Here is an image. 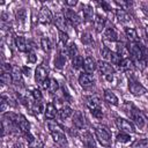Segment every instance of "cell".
<instances>
[{
    "label": "cell",
    "mask_w": 148,
    "mask_h": 148,
    "mask_svg": "<svg viewBox=\"0 0 148 148\" xmlns=\"http://www.w3.org/2000/svg\"><path fill=\"white\" fill-rule=\"evenodd\" d=\"M126 106L128 108V110L126 111L127 114L132 118V120L135 123V125L139 127V128H142L146 126L147 124V118L146 116L143 114L142 111H140L139 109H136L133 104H126Z\"/></svg>",
    "instance_id": "1"
},
{
    "label": "cell",
    "mask_w": 148,
    "mask_h": 148,
    "mask_svg": "<svg viewBox=\"0 0 148 148\" xmlns=\"http://www.w3.org/2000/svg\"><path fill=\"white\" fill-rule=\"evenodd\" d=\"M95 134H96V139L98 140V142L102 146H104V147L111 146V133L106 126L98 125L95 128Z\"/></svg>",
    "instance_id": "2"
},
{
    "label": "cell",
    "mask_w": 148,
    "mask_h": 148,
    "mask_svg": "<svg viewBox=\"0 0 148 148\" xmlns=\"http://www.w3.org/2000/svg\"><path fill=\"white\" fill-rule=\"evenodd\" d=\"M128 90L134 96H141V95L146 94V91H147V89L141 83H139L135 80V77L132 75L128 77Z\"/></svg>",
    "instance_id": "3"
},
{
    "label": "cell",
    "mask_w": 148,
    "mask_h": 148,
    "mask_svg": "<svg viewBox=\"0 0 148 148\" xmlns=\"http://www.w3.org/2000/svg\"><path fill=\"white\" fill-rule=\"evenodd\" d=\"M98 68L101 71V73L104 75V77L108 80V81H111L112 77H113V74H114V68L112 67L111 64H109L108 61H104V60H101L98 61Z\"/></svg>",
    "instance_id": "4"
},
{
    "label": "cell",
    "mask_w": 148,
    "mask_h": 148,
    "mask_svg": "<svg viewBox=\"0 0 148 148\" xmlns=\"http://www.w3.org/2000/svg\"><path fill=\"white\" fill-rule=\"evenodd\" d=\"M116 124H117L118 128H119L121 132H125V133H134V132H135V127H134V125H133L130 120H127V119H124V118H117Z\"/></svg>",
    "instance_id": "5"
},
{
    "label": "cell",
    "mask_w": 148,
    "mask_h": 148,
    "mask_svg": "<svg viewBox=\"0 0 148 148\" xmlns=\"http://www.w3.org/2000/svg\"><path fill=\"white\" fill-rule=\"evenodd\" d=\"M127 47H128L130 54L132 56L133 60H141V59H143V58H142L141 44H139L138 42H134V43H130Z\"/></svg>",
    "instance_id": "6"
},
{
    "label": "cell",
    "mask_w": 148,
    "mask_h": 148,
    "mask_svg": "<svg viewBox=\"0 0 148 148\" xmlns=\"http://www.w3.org/2000/svg\"><path fill=\"white\" fill-rule=\"evenodd\" d=\"M64 15H65V17H66V20L72 24V25H79L80 23H81V21H82V18H81V16L77 14V13H75L73 9H65L64 10Z\"/></svg>",
    "instance_id": "7"
},
{
    "label": "cell",
    "mask_w": 148,
    "mask_h": 148,
    "mask_svg": "<svg viewBox=\"0 0 148 148\" xmlns=\"http://www.w3.org/2000/svg\"><path fill=\"white\" fill-rule=\"evenodd\" d=\"M47 75H49V72H47V69L43 65L37 66V68L35 71V80H36V82L38 84L42 86L47 80Z\"/></svg>",
    "instance_id": "8"
},
{
    "label": "cell",
    "mask_w": 148,
    "mask_h": 148,
    "mask_svg": "<svg viewBox=\"0 0 148 148\" xmlns=\"http://www.w3.org/2000/svg\"><path fill=\"white\" fill-rule=\"evenodd\" d=\"M56 27L59 29V31H66L67 30V20L64 15V13H57L53 17Z\"/></svg>",
    "instance_id": "9"
},
{
    "label": "cell",
    "mask_w": 148,
    "mask_h": 148,
    "mask_svg": "<svg viewBox=\"0 0 148 148\" xmlns=\"http://www.w3.org/2000/svg\"><path fill=\"white\" fill-rule=\"evenodd\" d=\"M38 18H39V22L43 23V24H50V23L53 21L52 13H51V10H50L47 7H43V8L39 10Z\"/></svg>",
    "instance_id": "10"
},
{
    "label": "cell",
    "mask_w": 148,
    "mask_h": 148,
    "mask_svg": "<svg viewBox=\"0 0 148 148\" xmlns=\"http://www.w3.org/2000/svg\"><path fill=\"white\" fill-rule=\"evenodd\" d=\"M72 121H73V125L77 128V130H82L84 127V124H86V119H84V116L81 111H75L73 113V118H72Z\"/></svg>",
    "instance_id": "11"
},
{
    "label": "cell",
    "mask_w": 148,
    "mask_h": 148,
    "mask_svg": "<svg viewBox=\"0 0 148 148\" xmlns=\"http://www.w3.org/2000/svg\"><path fill=\"white\" fill-rule=\"evenodd\" d=\"M81 140L83 142V145L87 147V148H96V141L94 139V136L88 132V131H84L81 135Z\"/></svg>",
    "instance_id": "12"
},
{
    "label": "cell",
    "mask_w": 148,
    "mask_h": 148,
    "mask_svg": "<svg viewBox=\"0 0 148 148\" xmlns=\"http://www.w3.org/2000/svg\"><path fill=\"white\" fill-rule=\"evenodd\" d=\"M51 136L57 145H59L61 147L67 146V139H66L64 132H51Z\"/></svg>",
    "instance_id": "13"
},
{
    "label": "cell",
    "mask_w": 148,
    "mask_h": 148,
    "mask_svg": "<svg viewBox=\"0 0 148 148\" xmlns=\"http://www.w3.org/2000/svg\"><path fill=\"white\" fill-rule=\"evenodd\" d=\"M86 104L89 108V110H96V109H101V102L99 98L96 96H88L86 97Z\"/></svg>",
    "instance_id": "14"
},
{
    "label": "cell",
    "mask_w": 148,
    "mask_h": 148,
    "mask_svg": "<svg viewBox=\"0 0 148 148\" xmlns=\"http://www.w3.org/2000/svg\"><path fill=\"white\" fill-rule=\"evenodd\" d=\"M42 86H43L44 89H46V90H47L49 92H51V94L56 92V91L58 90V88H59V84H58L57 80H54V79H47Z\"/></svg>",
    "instance_id": "15"
},
{
    "label": "cell",
    "mask_w": 148,
    "mask_h": 148,
    "mask_svg": "<svg viewBox=\"0 0 148 148\" xmlns=\"http://www.w3.org/2000/svg\"><path fill=\"white\" fill-rule=\"evenodd\" d=\"M17 127L24 133V134H27V133H30V124H29V121L25 119V117L24 116H22V114H18V119H17Z\"/></svg>",
    "instance_id": "16"
},
{
    "label": "cell",
    "mask_w": 148,
    "mask_h": 148,
    "mask_svg": "<svg viewBox=\"0 0 148 148\" xmlns=\"http://www.w3.org/2000/svg\"><path fill=\"white\" fill-rule=\"evenodd\" d=\"M57 114H58V110H57L56 105L53 103H47L46 108H45V118L49 120H52L56 118Z\"/></svg>",
    "instance_id": "17"
},
{
    "label": "cell",
    "mask_w": 148,
    "mask_h": 148,
    "mask_svg": "<svg viewBox=\"0 0 148 148\" xmlns=\"http://www.w3.org/2000/svg\"><path fill=\"white\" fill-rule=\"evenodd\" d=\"M83 68H84V72L86 73L91 74L96 69V62H95V60L91 57H87L84 59V62H83Z\"/></svg>",
    "instance_id": "18"
},
{
    "label": "cell",
    "mask_w": 148,
    "mask_h": 148,
    "mask_svg": "<svg viewBox=\"0 0 148 148\" xmlns=\"http://www.w3.org/2000/svg\"><path fill=\"white\" fill-rule=\"evenodd\" d=\"M79 83L82 86V87H89L94 83V77L91 74H88V73H82L79 77Z\"/></svg>",
    "instance_id": "19"
},
{
    "label": "cell",
    "mask_w": 148,
    "mask_h": 148,
    "mask_svg": "<svg viewBox=\"0 0 148 148\" xmlns=\"http://www.w3.org/2000/svg\"><path fill=\"white\" fill-rule=\"evenodd\" d=\"M104 99L112 104V105H118V97L110 90V89H105L104 90Z\"/></svg>",
    "instance_id": "20"
},
{
    "label": "cell",
    "mask_w": 148,
    "mask_h": 148,
    "mask_svg": "<svg viewBox=\"0 0 148 148\" xmlns=\"http://www.w3.org/2000/svg\"><path fill=\"white\" fill-rule=\"evenodd\" d=\"M117 54H118L121 59L128 58V56H130L128 47H127L125 44H123V43H118V44H117Z\"/></svg>",
    "instance_id": "21"
},
{
    "label": "cell",
    "mask_w": 148,
    "mask_h": 148,
    "mask_svg": "<svg viewBox=\"0 0 148 148\" xmlns=\"http://www.w3.org/2000/svg\"><path fill=\"white\" fill-rule=\"evenodd\" d=\"M83 12V18L86 22H91L92 18H94V9L91 8L90 5H86L82 9Z\"/></svg>",
    "instance_id": "22"
},
{
    "label": "cell",
    "mask_w": 148,
    "mask_h": 148,
    "mask_svg": "<svg viewBox=\"0 0 148 148\" xmlns=\"http://www.w3.org/2000/svg\"><path fill=\"white\" fill-rule=\"evenodd\" d=\"M94 21H95L96 31H97V32H101V31L104 29V27H105V18H104L103 16H101L99 14H96Z\"/></svg>",
    "instance_id": "23"
},
{
    "label": "cell",
    "mask_w": 148,
    "mask_h": 148,
    "mask_svg": "<svg viewBox=\"0 0 148 148\" xmlns=\"http://www.w3.org/2000/svg\"><path fill=\"white\" fill-rule=\"evenodd\" d=\"M104 37L105 39L110 40V42H116L118 39V35L116 32V30L112 28V27H108L105 29V32H104Z\"/></svg>",
    "instance_id": "24"
},
{
    "label": "cell",
    "mask_w": 148,
    "mask_h": 148,
    "mask_svg": "<svg viewBox=\"0 0 148 148\" xmlns=\"http://www.w3.org/2000/svg\"><path fill=\"white\" fill-rule=\"evenodd\" d=\"M15 45H16L17 50L21 51V52H25L27 49H28V46H27V40H25V38H24L23 36H17V37L15 38Z\"/></svg>",
    "instance_id": "25"
},
{
    "label": "cell",
    "mask_w": 148,
    "mask_h": 148,
    "mask_svg": "<svg viewBox=\"0 0 148 148\" xmlns=\"http://www.w3.org/2000/svg\"><path fill=\"white\" fill-rule=\"evenodd\" d=\"M21 74H22V72L18 69V67L14 66V67H13V69H12V75H13V83H15L16 86H18V84H21V83H22Z\"/></svg>",
    "instance_id": "26"
},
{
    "label": "cell",
    "mask_w": 148,
    "mask_h": 148,
    "mask_svg": "<svg viewBox=\"0 0 148 148\" xmlns=\"http://www.w3.org/2000/svg\"><path fill=\"white\" fill-rule=\"evenodd\" d=\"M72 113H73V110H72L68 105H65V106H62V108L58 111V117H59L60 119H67L69 116H72Z\"/></svg>",
    "instance_id": "27"
},
{
    "label": "cell",
    "mask_w": 148,
    "mask_h": 148,
    "mask_svg": "<svg viewBox=\"0 0 148 148\" xmlns=\"http://www.w3.org/2000/svg\"><path fill=\"white\" fill-rule=\"evenodd\" d=\"M116 16L120 22H128L131 20V16L128 15V13L124 9H120V8L116 10Z\"/></svg>",
    "instance_id": "28"
},
{
    "label": "cell",
    "mask_w": 148,
    "mask_h": 148,
    "mask_svg": "<svg viewBox=\"0 0 148 148\" xmlns=\"http://www.w3.org/2000/svg\"><path fill=\"white\" fill-rule=\"evenodd\" d=\"M125 34H126V37L130 40V43H134V42L138 40V34H136V30L135 29H133V28H126L125 29Z\"/></svg>",
    "instance_id": "29"
},
{
    "label": "cell",
    "mask_w": 148,
    "mask_h": 148,
    "mask_svg": "<svg viewBox=\"0 0 148 148\" xmlns=\"http://www.w3.org/2000/svg\"><path fill=\"white\" fill-rule=\"evenodd\" d=\"M118 66H119V69H121V71H130V69H132V67H133V61H132L130 58L121 59Z\"/></svg>",
    "instance_id": "30"
},
{
    "label": "cell",
    "mask_w": 148,
    "mask_h": 148,
    "mask_svg": "<svg viewBox=\"0 0 148 148\" xmlns=\"http://www.w3.org/2000/svg\"><path fill=\"white\" fill-rule=\"evenodd\" d=\"M47 127H49L50 132H64L62 131V127L56 120H53V119L47 121Z\"/></svg>",
    "instance_id": "31"
},
{
    "label": "cell",
    "mask_w": 148,
    "mask_h": 148,
    "mask_svg": "<svg viewBox=\"0 0 148 148\" xmlns=\"http://www.w3.org/2000/svg\"><path fill=\"white\" fill-rule=\"evenodd\" d=\"M66 53H67V56L69 57V58H74V57H76L77 56V47H76V45L74 44V43H71L67 47H66Z\"/></svg>",
    "instance_id": "32"
},
{
    "label": "cell",
    "mask_w": 148,
    "mask_h": 148,
    "mask_svg": "<svg viewBox=\"0 0 148 148\" xmlns=\"http://www.w3.org/2000/svg\"><path fill=\"white\" fill-rule=\"evenodd\" d=\"M0 80L2 83L5 84H10L13 83V75H12V72H2L1 76H0Z\"/></svg>",
    "instance_id": "33"
},
{
    "label": "cell",
    "mask_w": 148,
    "mask_h": 148,
    "mask_svg": "<svg viewBox=\"0 0 148 148\" xmlns=\"http://www.w3.org/2000/svg\"><path fill=\"white\" fill-rule=\"evenodd\" d=\"M40 45H42V47L45 52H50L51 49H52V43H51L50 38H47V37H43L40 39Z\"/></svg>",
    "instance_id": "34"
},
{
    "label": "cell",
    "mask_w": 148,
    "mask_h": 148,
    "mask_svg": "<svg viewBox=\"0 0 148 148\" xmlns=\"http://www.w3.org/2000/svg\"><path fill=\"white\" fill-rule=\"evenodd\" d=\"M81 40H82V43H83L84 45H88V46L94 45L92 37H91V35H90L89 32H83V34H82V37H81Z\"/></svg>",
    "instance_id": "35"
},
{
    "label": "cell",
    "mask_w": 148,
    "mask_h": 148,
    "mask_svg": "<svg viewBox=\"0 0 148 148\" xmlns=\"http://www.w3.org/2000/svg\"><path fill=\"white\" fill-rule=\"evenodd\" d=\"M101 56H102V59L104 61H111V57H112V52L110 49L108 47H103L101 50Z\"/></svg>",
    "instance_id": "36"
},
{
    "label": "cell",
    "mask_w": 148,
    "mask_h": 148,
    "mask_svg": "<svg viewBox=\"0 0 148 148\" xmlns=\"http://www.w3.org/2000/svg\"><path fill=\"white\" fill-rule=\"evenodd\" d=\"M83 62H84V60H83L82 57L79 56V54L72 59V65H73V67H74L75 69H79L80 67H82V66H83Z\"/></svg>",
    "instance_id": "37"
},
{
    "label": "cell",
    "mask_w": 148,
    "mask_h": 148,
    "mask_svg": "<svg viewBox=\"0 0 148 148\" xmlns=\"http://www.w3.org/2000/svg\"><path fill=\"white\" fill-rule=\"evenodd\" d=\"M65 62H66L65 56L61 54V53H59V54L56 57V59H54V65H56L57 68H61V67L65 65Z\"/></svg>",
    "instance_id": "38"
},
{
    "label": "cell",
    "mask_w": 148,
    "mask_h": 148,
    "mask_svg": "<svg viewBox=\"0 0 148 148\" xmlns=\"http://www.w3.org/2000/svg\"><path fill=\"white\" fill-rule=\"evenodd\" d=\"M132 148H148V139H140L135 141Z\"/></svg>",
    "instance_id": "39"
},
{
    "label": "cell",
    "mask_w": 148,
    "mask_h": 148,
    "mask_svg": "<svg viewBox=\"0 0 148 148\" xmlns=\"http://www.w3.org/2000/svg\"><path fill=\"white\" fill-rule=\"evenodd\" d=\"M131 140V136L128 135V133H125V132H121L117 135V141L118 142H121V143H126Z\"/></svg>",
    "instance_id": "40"
},
{
    "label": "cell",
    "mask_w": 148,
    "mask_h": 148,
    "mask_svg": "<svg viewBox=\"0 0 148 148\" xmlns=\"http://www.w3.org/2000/svg\"><path fill=\"white\" fill-rule=\"evenodd\" d=\"M25 17H27V12H25L24 8H21V9H18V10L16 12V20H17V21L24 22Z\"/></svg>",
    "instance_id": "41"
},
{
    "label": "cell",
    "mask_w": 148,
    "mask_h": 148,
    "mask_svg": "<svg viewBox=\"0 0 148 148\" xmlns=\"http://www.w3.org/2000/svg\"><path fill=\"white\" fill-rule=\"evenodd\" d=\"M31 95H32L34 101H36V102H42L43 96H42V92H40L38 89H34L32 92H31Z\"/></svg>",
    "instance_id": "42"
},
{
    "label": "cell",
    "mask_w": 148,
    "mask_h": 148,
    "mask_svg": "<svg viewBox=\"0 0 148 148\" xmlns=\"http://www.w3.org/2000/svg\"><path fill=\"white\" fill-rule=\"evenodd\" d=\"M31 110H32L35 113H39V112L43 110L42 103H40V102H36V101H34V103H32V105H31Z\"/></svg>",
    "instance_id": "43"
},
{
    "label": "cell",
    "mask_w": 148,
    "mask_h": 148,
    "mask_svg": "<svg viewBox=\"0 0 148 148\" xmlns=\"http://www.w3.org/2000/svg\"><path fill=\"white\" fill-rule=\"evenodd\" d=\"M114 2H116L117 6L120 7V9H124V10H126V9L131 6V2H128V1H124V0H120V1H119V0H116Z\"/></svg>",
    "instance_id": "44"
},
{
    "label": "cell",
    "mask_w": 148,
    "mask_h": 148,
    "mask_svg": "<svg viewBox=\"0 0 148 148\" xmlns=\"http://www.w3.org/2000/svg\"><path fill=\"white\" fill-rule=\"evenodd\" d=\"M133 62H134L135 67H136V68H139L140 71H143V69L146 68V65H147V62H146V60H145V59H141V60H134Z\"/></svg>",
    "instance_id": "45"
},
{
    "label": "cell",
    "mask_w": 148,
    "mask_h": 148,
    "mask_svg": "<svg viewBox=\"0 0 148 148\" xmlns=\"http://www.w3.org/2000/svg\"><path fill=\"white\" fill-rule=\"evenodd\" d=\"M59 39H60L59 43L66 45V43H67V40H68V35H67L66 32H64V31H59Z\"/></svg>",
    "instance_id": "46"
},
{
    "label": "cell",
    "mask_w": 148,
    "mask_h": 148,
    "mask_svg": "<svg viewBox=\"0 0 148 148\" xmlns=\"http://www.w3.org/2000/svg\"><path fill=\"white\" fill-rule=\"evenodd\" d=\"M28 60H29V62H31V64L36 62L37 56H36V53H35L34 51H28Z\"/></svg>",
    "instance_id": "47"
},
{
    "label": "cell",
    "mask_w": 148,
    "mask_h": 148,
    "mask_svg": "<svg viewBox=\"0 0 148 148\" xmlns=\"http://www.w3.org/2000/svg\"><path fill=\"white\" fill-rule=\"evenodd\" d=\"M91 112V114L95 117V118H98V119H101L102 117H103V112H102V109H96V110H91L90 111Z\"/></svg>",
    "instance_id": "48"
},
{
    "label": "cell",
    "mask_w": 148,
    "mask_h": 148,
    "mask_svg": "<svg viewBox=\"0 0 148 148\" xmlns=\"http://www.w3.org/2000/svg\"><path fill=\"white\" fill-rule=\"evenodd\" d=\"M7 105H9V102L5 96H2L1 97V111H6Z\"/></svg>",
    "instance_id": "49"
},
{
    "label": "cell",
    "mask_w": 148,
    "mask_h": 148,
    "mask_svg": "<svg viewBox=\"0 0 148 148\" xmlns=\"http://www.w3.org/2000/svg\"><path fill=\"white\" fill-rule=\"evenodd\" d=\"M141 50H142V58L146 60V62L148 61V47L141 45Z\"/></svg>",
    "instance_id": "50"
},
{
    "label": "cell",
    "mask_w": 148,
    "mask_h": 148,
    "mask_svg": "<svg viewBox=\"0 0 148 148\" xmlns=\"http://www.w3.org/2000/svg\"><path fill=\"white\" fill-rule=\"evenodd\" d=\"M99 5H101L105 10H111V7H110V5H109L106 1H101V2H99Z\"/></svg>",
    "instance_id": "51"
},
{
    "label": "cell",
    "mask_w": 148,
    "mask_h": 148,
    "mask_svg": "<svg viewBox=\"0 0 148 148\" xmlns=\"http://www.w3.org/2000/svg\"><path fill=\"white\" fill-rule=\"evenodd\" d=\"M22 71L24 72V75H27V76H29V75H30V69H29V68L23 67V68H22Z\"/></svg>",
    "instance_id": "52"
},
{
    "label": "cell",
    "mask_w": 148,
    "mask_h": 148,
    "mask_svg": "<svg viewBox=\"0 0 148 148\" xmlns=\"http://www.w3.org/2000/svg\"><path fill=\"white\" fill-rule=\"evenodd\" d=\"M65 3H66L67 6H75V5L77 3V1H75V0H74V1H66Z\"/></svg>",
    "instance_id": "53"
},
{
    "label": "cell",
    "mask_w": 148,
    "mask_h": 148,
    "mask_svg": "<svg viewBox=\"0 0 148 148\" xmlns=\"http://www.w3.org/2000/svg\"><path fill=\"white\" fill-rule=\"evenodd\" d=\"M146 35H147V37H148V25L146 27Z\"/></svg>",
    "instance_id": "54"
}]
</instances>
